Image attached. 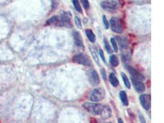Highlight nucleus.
<instances>
[{"mask_svg": "<svg viewBox=\"0 0 164 123\" xmlns=\"http://www.w3.org/2000/svg\"><path fill=\"white\" fill-rule=\"evenodd\" d=\"M80 1L85 9H88L89 8L90 5L88 0H80Z\"/></svg>", "mask_w": 164, "mask_h": 123, "instance_id": "nucleus-24", "label": "nucleus"}, {"mask_svg": "<svg viewBox=\"0 0 164 123\" xmlns=\"http://www.w3.org/2000/svg\"><path fill=\"white\" fill-rule=\"evenodd\" d=\"M99 52H99V53H100V57H101V59H102V60L103 61V62L106 63V59H105V56H104V52H103V50H102V49H100Z\"/></svg>", "mask_w": 164, "mask_h": 123, "instance_id": "nucleus-28", "label": "nucleus"}, {"mask_svg": "<svg viewBox=\"0 0 164 123\" xmlns=\"http://www.w3.org/2000/svg\"><path fill=\"white\" fill-rule=\"evenodd\" d=\"M103 24L106 29H108L109 27V23L108 22L105 15H103Z\"/></svg>", "mask_w": 164, "mask_h": 123, "instance_id": "nucleus-26", "label": "nucleus"}, {"mask_svg": "<svg viewBox=\"0 0 164 123\" xmlns=\"http://www.w3.org/2000/svg\"><path fill=\"white\" fill-rule=\"evenodd\" d=\"M73 38L74 40V43L78 48L84 49L83 40L82 38L81 34L77 31H74L73 33Z\"/></svg>", "mask_w": 164, "mask_h": 123, "instance_id": "nucleus-11", "label": "nucleus"}, {"mask_svg": "<svg viewBox=\"0 0 164 123\" xmlns=\"http://www.w3.org/2000/svg\"><path fill=\"white\" fill-rule=\"evenodd\" d=\"M132 81L136 91L139 93H143L145 91V85L141 81L132 78Z\"/></svg>", "mask_w": 164, "mask_h": 123, "instance_id": "nucleus-10", "label": "nucleus"}, {"mask_svg": "<svg viewBox=\"0 0 164 123\" xmlns=\"http://www.w3.org/2000/svg\"><path fill=\"white\" fill-rule=\"evenodd\" d=\"M118 123H124L122 118H119L118 119Z\"/></svg>", "mask_w": 164, "mask_h": 123, "instance_id": "nucleus-31", "label": "nucleus"}, {"mask_svg": "<svg viewBox=\"0 0 164 123\" xmlns=\"http://www.w3.org/2000/svg\"><path fill=\"white\" fill-rule=\"evenodd\" d=\"M116 39L119 41V44L121 46L122 48H125V47H127L128 42H127V40L125 38H122V37H117Z\"/></svg>", "mask_w": 164, "mask_h": 123, "instance_id": "nucleus-18", "label": "nucleus"}, {"mask_svg": "<svg viewBox=\"0 0 164 123\" xmlns=\"http://www.w3.org/2000/svg\"><path fill=\"white\" fill-rule=\"evenodd\" d=\"M47 24L49 25H54L58 27L63 26L62 20L60 17L59 16H54L47 22Z\"/></svg>", "mask_w": 164, "mask_h": 123, "instance_id": "nucleus-12", "label": "nucleus"}, {"mask_svg": "<svg viewBox=\"0 0 164 123\" xmlns=\"http://www.w3.org/2000/svg\"><path fill=\"white\" fill-rule=\"evenodd\" d=\"M120 5L119 0H107L106 2L102 3V6L103 9L111 11L117 9Z\"/></svg>", "mask_w": 164, "mask_h": 123, "instance_id": "nucleus-5", "label": "nucleus"}, {"mask_svg": "<svg viewBox=\"0 0 164 123\" xmlns=\"http://www.w3.org/2000/svg\"><path fill=\"white\" fill-rule=\"evenodd\" d=\"M107 123H112V122H107Z\"/></svg>", "mask_w": 164, "mask_h": 123, "instance_id": "nucleus-32", "label": "nucleus"}, {"mask_svg": "<svg viewBox=\"0 0 164 123\" xmlns=\"http://www.w3.org/2000/svg\"><path fill=\"white\" fill-rule=\"evenodd\" d=\"M100 115H101V116L104 119H109L112 115V111L111 108L109 106H108V105L103 106L102 107V110Z\"/></svg>", "mask_w": 164, "mask_h": 123, "instance_id": "nucleus-13", "label": "nucleus"}, {"mask_svg": "<svg viewBox=\"0 0 164 123\" xmlns=\"http://www.w3.org/2000/svg\"><path fill=\"white\" fill-rule=\"evenodd\" d=\"M83 107L87 112L95 116L100 115L103 107L100 104L88 102L84 103L83 105Z\"/></svg>", "mask_w": 164, "mask_h": 123, "instance_id": "nucleus-1", "label": "nucleus"}, {"mask_svg": "<svg viewBox=\"0 0 164 123\" xmlns=\"http://www.w3.org/2000/svg\"><path fill=\"white\" fill-rule=\"evenodd\" d=\"M119 97L121 98V100L122 102V103L125 105V106H127L128 105V101L127 96V94L124 91H122L119 93Z\"/></svg>", "mask_w": 164, "mask_h": 123, "instance_id": "nucleus-15", "label": "nucleus"}, {"mask_svg": "<svg viewBox=\"0 0 164 123\" xmlns=\"http://www.w3.org/2000/svg\"><path fill=\"white\" fill-rule=\"evenodd\" d=\"M63 26L70 28L71 24V14L69 12H64L60 17Z\"/></svg>", "mask_w": 164, "mask_h": 123, "instance_id": "nucleus-7", "label": "nucleus"}, {"mask_svg": "<svg viewBox=\"0 0 164 123\" xmlns=\"http://www.w3.org/2000/svg\"><path fill=\"white\" fill-rule=\"evenodd\" d=\"M110 24L111 30L114 32L121 34L124 31L122 22L121 20L119 18H117V17H112L110 21Z\"/></svg>", "mask_w": 164, "mask_h": 123, "instance_id": "nucleus-3", "label": "nucleus"}, {"mask_svg": "<svg viewBox=\"0 0 164 123\" xmlns=\"http://www.w3.org/2000/svg\"><path fill=\"white\" fill-rule=\"evenodd\" d=\"M87 78L89 83L91 85L95 86L100 83L99 77H98V73L93 69H90L87 72Z\"/></svg>", "mask_w": 164, "mask_h": 123, "instance_id": "nucleus-6", "label": "nucleus"}, {"mask_svg": "<svg viewBox=\"0 0 164 123\" xmlns=\"http://www.w3.org/2000/svg\"><path fill=\"white\" fill-rule=\"evenodd\" d=\"M89 50H90V51L91 52L92 56L93 57L94 60L97 63V65H99V59H98V57L97 56L95 49L93 46H89Z\"/></svg>", "mask_w": 164, "mask_h": 123, "instance_id": "nucleus-16", "label": "nucleus"}, {"mask_svg": "<svg viewBox=\"0 0 164 123\" xmlns=\"http://www.w3.org/2000/svg\"><path fill=\"white\" fill-rule=\"evenodd\" d=\"M111 44H112V47L114 48V50H115L116 52H118V45H117V43H116V41L115 39L113 38H111Z\"/></svg>", "mask_w": 164, "mask_h": 123, "instance_id": "nucleus-23", "label": "nucleus"}, {"mask_svg": "<svg viewBox=\"0 0 164 123\" xmlns=\"http://www.w3.org/2000/svg\"><path fill=\"white\" fill-rule=\"evenodd\" d=\"M104 43H105V48H106V50L108 51V53H110V54L112 53L113 50H112V49L110 44H109V42H108V40H107L106 38H104Z\"/></svg>", "mask_w": 164, "mask_h": 123, "instance_id": "nucleus-22", "label": "nucleus"}, {"mask_svg": "<svg viewBox=\"0 0 164 123\" xmlns=\"http://www.w3.org/2000/svg\"><path fill=\"white\" fill-rule=\"evenodd\" d=\"M140 102L143 107L146 110L151 108V96L147 94L141 95L140 97Z\"/></svg>", "mask_w": 164, "mask_h": 123, "instance_id": "nucleus-8", "label": "nucleus"}, {"mask_svg": "<svg viewBox=\"0 0 164 123\" xmlns=\"http://www.w3.org/2000/svg\"><path fill=\"white\" fill-rule=\"evenodd\" d=\"M138 113H139V118H140V121L141 122V123H146V120H145L143 114L140 112H139Z\"/></svg>", "mask_w": 164, "mask_h": 123, "instance_id": "nucleus-29", "label": "nucleus"}, {"mask_svg": "<svg viewBox=\"0 0 164 123\" xmlns=\"http://www.w3.org/2000/svg\"><path fill=\"white\" fill-rule=\"evenodd\" d=\"M109 61H110L111 64L114 67L118 66L119 65V60H118L117 56L115 55H112L110 57Z\"/></svg>", "mask_w": 164, "mask_h": 123, "instance_id": "nucleus-19", "label": "nucleus"}, {"mask_svg": "<svg viewBox=\"0 0 164 123\" xmlns=\"http://www.w3.org/2000/svg\"><path fill=\"white\" fill-rule=\"evenodd\" d=\"M90 123H97L96 120L94 118H91L90 119Z\"/></svg>", "mask_w": 164, "mask_h": 123, "instance_id": "nucleus-30", "label": "nucleus"}, {"mask_svg": "<svg viewBox=\"0 0 164 123\" xmlns=\"http://www.w3.org/2000/svg\"><path fill=\"white\" fill-rule=\"evenodd\" d=\"M74 21H75V23H76V25H77V27L81 29L82 28V24H81V21L79 19V17L76 16L75 18H74Z\"/></svg>", "mask_w": 164, "mask_h": 123, "instance_id": "nucleus-25", "label": "nucleus"}, {"mask_svg": "<svg viewBox=\"0 0 164 123\" xmlns=\"http://www.w3.org/2000/svg\"><path fill=\"white\" fill-rule=\"evenodd\" d=\"M73 60L74 62L76 63L83 65L84 66H90L92 65V63L90 58L87 55L83 54L75 55L73 58Z\"/></svg>", "mask_w": 164, "mask_h": 123, "instance_id": "nucleus-2", "label": "nucleus"}, {"mask_svg": "<svg viewBox=\"0 0 164 123\" xmlns=\"http://www.w3.org/2000/svg\"><path fill=\"white\" fill-rule=\"evenodd\" d=\"M127 70L128 71L129 73L132 75L135 79L140 80V81H144L145 79L144 76H143L141 73H140L136 69L133 68L132 66L128 65L127 66Z\"/></svg>", "mask_w": 164, "mask_h": 123, "instance_id": "nucleus-9", "label": "nucleus"}, {"mask_svg": "<svg viewBox=\"0 0 164 123\" xmlns=\"http://www.w3.org/2000/svg\"><path fill=\"white\" fill-rule=\"evenodd\" d=\"M73 3L74 5V7L75 8V9L78 11L80 13H83V10H82L80 3L79 2V0H73Z\"/></svg>", "mask_w": 164, "mask_h": 123, "instance_id": "nucleus-21", "label": "nucleus"}, {"mask_svg": "<svg viewBox=\"0 0 164 123\" xmlns=\"http://www.w3.org/2000/svg\"><path fill=\"white\" fill-rule=\"evenodd\" d=\"M121 76L122 78L124 83L125 85V86L127 87L128 89H130V87H131L130 86V81H129L128 78L126 74H125L124 73H121Z\"/></svg>", "mask_w": 164, "mask_h": 123, "instance_id": "nucleus-20", "label": "nucleus"}, {"mask_svg": "<svg viewBox=\"0 0 164 123\" xmlns=\"http://www.w3.org/2000/svg\"><path fill=\"white\" fill-rule=\"evenodd\" d=\"M86 33L87 35V37L89 40V41L92 43H94L95 41V36L92 31V30L90 29H87L86 30Z\"/></svg>", "mask_w": 164, "mask_h": 123, "instance_id": "nucleus-17", "label": "nucleus"}, {"mask_svg": "<svg viewBox=\"0 0 164 123\" xmlns=\"http://www.w3.org/2000/svg\"><path fill=\"white\" fill-rule=\"evenodd\" d=\"M101 73L102 75V77L104 79V81H106L107 80V75H106V70L105 69H102L101 70Z\"/></svg>", "mask_w": 164, "mask_h": 123, "instance_id": "nucleus-27", "label": "nucleus"}, {"mask_svg": "<svg viewBox=\"0 0 164 123\" xmlns=\"http://www.w3.org/2000/svg\"><path fill=\"white\" fill-rule=\"evenodd\" d=\"M105 96V91L103 88H96L92 92L90 100L93 102H99L102 100Z\"/></svg>", "mask_w": 164, "mask_h": 123, "instance_id": "nucleus-4", "label": "nucleus"}, {"mask_svg": "<svg viewBox=\"0 0 164 123\" xmlns=\"http://www.w3.org/2000/svg\"><path fill=\"white\" fill-rule=\"evenodd\" d=\"M109 79L111 83V84L114 87H117L119 85V80L117 78L116 76L114 73H111L109 76Z\"/></svg>", "mask_w": 164, "mask_h": 123, "instance_id": "nucleus-14", "label": "nucleus"}]
</instances>
